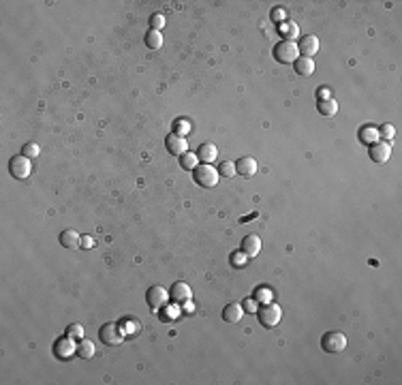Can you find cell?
I'll return each mask as SVG.
<instances>
[{
  "label": "cell",
  "mask_w": 402,
  "mask_h": 385,
  "mask_svg": "<svg viewBox=\"0 0 402 385\" xmlns=\"http://www.w3.org/2000/svg\"><path fill=\"white\" fill-rule=\"evenodd\" d=\"M370 159L374 163H387L389 159H392V143L389 141H376L370 146Z\"/></svg>",
  "instance_id": "9c48e42d"
},
{
  "label": "cell",
  "mask_w": 402,
  "mask_h": 385,
  "mask_svg": "<svg viewBox=\"0 0 402 385\" xmlns=\"http://www.w3.org/2000/svg\"><path fill=\"white\" fill-rule=\"evenodd\" d=\"M22 154H24V156H28V159H36V156L41 154V148L36 146L34 141H28V143H24V148H22Z\"/></svg>",
  "instance_id": "83f0119b"
},
{
  "label": "cell",
  "mask_w": 402,
  "mask_h": 385,
  "mask_svg": "<svg viewBox=\"0 0 402 385\" xmlns=\"http://www.w3.org/2000/svg\"><path fill=\"white\" fill-rule=\"evenodd\" d=\"M218 176H223V178H234V176H236V163L223 161L221 165H218Z\"/></svg>",
  "instance_id": "484cf974"
},
{
  "label": "cell",
  "mask_w": 402,
  "mask_h": 385,
  "mask_svg": "<svg viewBox=\"0 0 402 385\" xmlns=\"http://www.w3.org/2000/svg\"><path fill=\"white\" fill-rule=\"evenodd\" d=\"M67 334L71 336L73 340H81L83 338V326H81V323H73V326H69Z\"/></svg>",
  "instance_id": "f546056e"
},
{
  "label": "cell",
  "mask_w": 402,
  "mask_h": 385,
  "mask_svg": "<svg viewBox=\"0 0 402 385\" xmlns=\"http://www.w3.org/2000/svg\"><path fill=\"white\" fill-rule=\"evenodd\" d=\"M242 317H244V308H242V304H227L223 308V321L227 323H238Z\"/></svg>",
  "instance_id": "e0dca14e"
},
{
  "label": "cell",
  "mask_w": 402,
  "mask_h": 385,
  "mask_svg": "<svg viewBox=\"0 0 402 385\" xmlns=\"http://www.w3.org/2000/svg\"><path fill=\"white\" fill-rule=\"evenodd\" d=\"M143 43H145V47H150V50H161L163 47V34H161V30H148L145 32V37H143Z\"/></svg>",
  "instance_id": "ffe728a7"
},
{
  "label": "cell",
  "mask_w": 402,
  "mask_h": 385,
  "mask_svg": "<svg viewBox=\"0 0 402 385\" xmlns=\"http://www.w3.org/2000/svg\"><path fill=\"white\" fill-rule=\"evenodd\" d=\"M242 308H244V312H250V315H252V312H257V300H255V297H248L246 300V302L244 304H242Z\"/></svg>",
  "instance_id": "836d02e7"
},
{
  "label": "cell",
  "mask_w": 402,
  "mask_h": 385,
  "mask_svg": "<svg viewBox=\"0 0 402 385\" xmlns=\"http://www.w3.org/2000/svg\"><path fill=\"white\" fill-rule=\"evenodd\" d=\"M229 261H231V266H234V268H244L246 263H248V257L242 250H238V252H231Z\"/></svg>",
  "instance_id": "4316f807"
},
{
  "label": "cell",
  "mask_w": 402,
  "mask_h": 385,
  "mask_svg": "<svg viewBox=\"0 0 402 385\" xmlns=\"http://www.w3.org/2000/svg\"><path fill=\"white\" fill-rule=\"evenodd\" d=\"M54 353H56L58 359H69L71 355L77 353V345L73 343V338H71L69 334L67 336H60V338L56 340V345H54Z\"/></svg>",
  "instance_id": "ba28073f"
},
{
  "label": "cell",
  "mask_w": 402,
  "mask_h": 385,
  "mask_svg": "<svg viewBox=\"0 0 402 385\" xmlns=\"http://www.w3.org/2000/svg\"><path fill=\"white\" fill-rule=\"evenodd\" d=\"M163 312H165V315H161V319H163V321H172V319H176V317L180 315V310H178L176 306H169V308H165V306H163Z\"/></svg>",
  "instance_id": "d6a6232c"
},
{
  "label": "cell",
  "mask_w": 402,
  "mask_h": 385,
  "mask_svg": "<svg viewBox=\"0 0 402 385\" xmlns=\"http://www.w3.org/2000/svg\"><path fill=\"white\" fill-rule=\"evenodd\" d=\"M376 131H379V139H385V141H392L394 135H396L394 124H383L381 129H376Z\"/></svg>",
  "instance_id": "f1b7e54d"
},
{
  "label": "cell",
  "mask_w": 402,
  "mask_h": 385,
  "mask_svg": "<svg viewBox=\"0 0 402 385\" xmlns=\"http://www.w3.org/2000/svg\"><path fill=\"white\" fill-rule=\"evenodd\" d=\"M9 172H11V176L17 178V180H26L30 176V172H32V163H30L28 156H24V154L13 156V159L9 161Z\"/></svg>",
  "instance_id": "8992f818"
},
{
  "label": "cell",
  "mask_w": 402,
  "mask_h": 385,
  "mask_svg": "<svg viewBox=\"0 0 402 385\" xmlns=\"http://www.w3.org/2000/svg\"><path fill=\"white\" fill-rule=\"evenodd\" d=\"M359 141L366 143V146H372V143L379 141V131H376L374 126H362L359 129Z\"/></svg>",
  "instance_id": "44dd1931"
},
{
  "label": "cell",
  "mask_w": 402,
  "mask_h": 385,
  "mask_svg": "<svg viewBox=\"0 0 402 385\" xmlns=\"http://www.w3.org/2000/svg\"><path fill=\"white\" fill-rule=\"evenodd\" d=\"M165 146H167V150L172 152L174 156H182V154H186V152H188V141H186L184 137L176 135V133L167 135V139H165Z\"/></svg>",
  "instance_id": "7c38bea8"
},
{
  "label": "cell",
  "mask_w": 402,
  "mask_h": 385,
  "mask_svg": "<svg viewBox=\"0 0 402 385\" xmlns=\"http://www.w3.org/2000/svg\"><path fill=\"white\" fill-rule=\"evenodd\" d=\"M182 308H184V312H188V315H191V312H195V304H193V300H186V302L182 304Z\"/></svg>",
  "instance_id": "74e56055"
},
{
  "label": "cell",
  "mask_w": 402,
  "mask_h": 385,
  "mask_svg": "<svg viewBox=\"0 0 402 385\" xmlns=\"http://www.w3.org/2000/svg\"><path fill=\"white\" fill-rule=\"evenodd\" d=\"M191 120H186V118H178L176 122H174V133L176 135H180V137H186L188 133H191Z\"/></svg>",
  "instance_id": "d4e9b609"
},
{
  "label": "cell",
  "mask_w": 402,
  "mask_h": 385,
  "mask_svg": "<svg viewBox=\"0 0 402 385\" xmlns=\"http://www.w3.org/2000/svg\"><path fill=\"white\" fill-rule=\"evenodd\" d=\"M298 50H300V56H304V58H312V56L319 54L321 43H319V39H316L314 34H306V37L300 41Z\"/></svg>",
  "instance_id": "8fae6325"
},
{
  "label": "cell",
  "mask_w": 402,
  "mask_h": 385,
  "mask_svg": "<svg viewBox=\"0 0 402 385\" xmlns=\"http://www.w3.org/2000/svg\"><path fill=\"white\" fill-rule=\"evenodd\" d=\"M79 246H81V248H86V250H88V248H92V246H94V238H92V236H81Z\"/></svg>",
  "instance_id": "e575fe53"
},
{
  "label": "cell",
  "mask_w": 402,
  "mask_h": 385,
  "mask_svg": "<svg viewBox=\"0 0 402 385\" xmlns=\"http://www.w3.org/2000/svg\"><path fill=\"white\" fill-rule=\"evenodd\" d=\"M321 349H323V351H327V353L345 351V349H347V336L343 332H336V330L325 332L321 336Z\"/></svg>",
  "instance_id": "277c9868"
},
{
  "label": "cell",
  "mask_w": 402,
  "mask_h": 385,
  "mask_svg": "<svg viewBox=\"0 0 402 385\" xmlns=\"http://www.w3.org/2000/svg\"><path fill=\"white\" fill-rule=\"evenodd\" d=\"M193 178H195V182H197L199 186H203V188H214L216 184H218V169H214L212 165H208V163H201V165H197L193 169Z\"/></svg>",
  "instance_id": "6da1fadb"
},
{
  "label": "cell",
  "mask_w": 402,
  "mask_h": 385,
  "mask_svg": "<svg viewBox=\"0 0 402 385\" xmlns=\"http://www.w3.org/2000/svg\"><path fill=\"white\" fill-rule=\"evenodd\" d=\"M99 338H101V343L105 347H118L120 343L124 340V332H122V328H120L118 323L109 321V323H105V326H101Z\"/></svg>",
  "instance_id": "5b68a950"
},
{
  "label": "cell",
  "mask_w": 402,
  "mask_h": 385,
  "mask_svg": "<svg viewBox=\"0 0 402 385\" xmlns=\"http://www.w3.org/2000/svg\"><path fill=\"white\" fill-rule=\"evenodd\" d=\"M242 252H244L248 259L250 257H257L259 252H261V238L255 236V233L246 236L244 240H242Z\"/></svg>",
  "instance_id": "4fadbf2b"
},
{
  "label": "cell",
  "mask_w": 402,
  "mask_h": 385,
  "mask_svg": "<svg viewBox=\"0 0 402 385\" xmlns=\"http://www.w3.org/2000/svg\"><path fill=\"white\" fill-rule=\"evenodd\" d=\"M145 302H148V306L154 308V310L163 308L169 302V291L165 287H161V285H152L148 289V293H145Z\"/></svg>",
  "instance_id": "52a82bcc"
},
{
  "label": "cell",
  "mask_w": 402,
  "mask_h": 385,
  "mask_svg": "<svg viewBox=\"0 0 402 385\" xmlns=\"http://www.w3.org/2000/svg\"><path fill=\"white\" fill-rule=\"evenodd\" d=\"M272 54L276 58V62H280V65H291V62H295V60L300 58L298 43H291V41H278L274 45Z\"/></svg>",
  "instance_id": "3957f363"
},
{
  "label": "cell",
  "mask_w": 402,
  "mask_h": 385,
  "mask_svg": "<svg viewBox=\"0 0 402 385\" xmlns=\"http://www.w3.org/2000/svg\"><path fill=\"white\" fill-rule=\"evenodd\" d=\"M257 317H259L261 326L270 330V328H276L278 323H280V319H283V310H280L278 304L267 302V304H263V306L257 308Z\"/></svg>",
  "instance_id": "7a4b0ae2"
},
{
  "label": "cell",
  "mask_w": 402,
  "mask_h": 385,
  "mask_svg": "<svg viewBox=\"0 0 402 385\" xmlns=\"http://www.w3.org/2000/svg\"><path fill=\"white\" fill-rule=\"evenodd\" d=\"M272 297H274V293H272V289H265V287H261L259 291H257V295H255V300H259V302H263V304H267V302H272Z\"/></svg>",
  "instance_id": "4dcf8cb0"
},
{
  "label": "cell",
  "mask_w": 402,
  "mask_h": 385,
  "mask_svg": "<svg viewBox=\"0 0 402 385\" xmlns=\"http://www.w3.org/2000/svg\"><path fill=\"white\" fill-rule=\"evenodd\" d=\"M278 30H280V37H283V41H291V43H295V39H300V26L295 22H283L278 26Z\"/></svg>",
  "instance_id": "9a60e30c"
},
{
  "label": "cell",
  "mask_w": 402,
  "mask_h": 385,
  "mask_svg": "<svg viewBox=\"0 0 402 385\" xmlns=\"http://www.w3.org/2000/svg\"><path fill=\"white\" fill-rule=\"evenodd\" d=\"M293 67H295V73H298V75H304V77H310V75L314 73V60H312V58H304V56H300L295 62H293Z\"/></svg>",
  "instance_id": "ac0fdd59"
},
{
  "label": "cell",
  "mask_w": 402,
  "mask_h": 385,
  "mask_svg": "<svg viewBox=\"0 0 402 385\" xmlns=\"http://www.w3.org/2000/svg\"><path fill=\"white\" fill-rule=\"evenodd\" d=\"M169 300L172 302H176V304H184L186 300H193V291H191V287L186 285V283H174L172 285V289H169Z\"/></svg>",
  "instance_id": "30bf717a"
},
{
  "label": "cell",
  "mask_w": 402,
  "mask_h": 385,
  "mask_svg": "<svg viewBox=\"0 0 402 385\" xmlns=\"http://www.w3.org/2000/svg\"><path fill=\"white\" fill-rule=\"evenodd\" d=\"M197 156H199V161L201 163H208V165H212L216 159H218V148L214 146V143H201L199 146V150H197Z\"/></svg>",
  "instance_id": "2e32d148"
},
{
  "label": "cell",
  "mask_w": 402,
  "mask_h": 385,
  "mask_svg": "<svg viewBox=\"0 0 402 385\" xmlns=\"http://www.w3.org/2000/svg\"><path fill=\"white\" fill-rule=\"evenodd\" d=\"M79 233L77 231H73V229H67V231H62L60 233V244H62L65 248H69V250H75V248H79Z\"/></svg>",
  "instance_id": "d6986e66"
},
{
  "label": "cell",
  "mask_w": 402,
  "mask_h": 385,
  "mask_svg": "<svg viewBox=\"0 0 402 385\" xmlns=\"http://www.w3.org/2000/svg\"><path fill=\"white\" fill-rule=\"evenodd\" d=\"M197 165H199V156H197V154L186 152V154H182V156H180V167H182V169L193 172Z\"/></svg>",
  "instance_id": "603a6c76"
},
{
  "label": "cell",
  "mask_w": 402,
  "mask_h": 385,
  "mask_svg": "<svg viewBox=\"0 0 402 385\" xmlns=\"http://www.w3.org/2000/svg\"><path fill=\"white\" fill-rule=\"evenodd\" d=\"M316 99H319V101L332 99V90L330 88H319V90H316Z\"/></svg>",
  "instance_id": "d590c367"
},
{
  "label": "cell",
  "mask_w": 402,
  "mask_h": 385,
  "mask_svg": "<svg viewBox=\"0 0 402 385\" xmlns=\"http://www.w3.org/2000/svg\"><path fill=\"white\" fill-rule=\"evenodd\" d=\"M94 353H96V347H94L92 340L81 338V340L77 343V355H79L81 359H90V357H94Z\"/></svg>",
  "instance_id": "7402d4cb"
},
{
  "label": "cell",
  "mask_w": 402,
  "mask_h": 385,
  "mask_svg": "<svg viewBox=\"0 0 402 385\" xmlns=\"http://www.w3.org/2000/svg\"><path fill=\"white\" fill-rule=\"evenodd\" d=\"M236 174L242 176V178H252L257 174V161L252 159V156H244V159H240L236 163Z\"/></svg>",
  "instance_id": "5bb4252c"
},
{
  "label": "cell",
  "mask_w": 402,
  "mask_h": 385,
  "mask_svg": "<svg viewBox=\"0 0 402 385\" xmlns=\"http://www.w3.org/2000/svg\"><path fill=\"white\" fill-rule=\"evenodd\" d=\"M272 19L278 22V24H283V22L287 19V17H285V11H283V9H274V11H272Z\"/></svg>",
  "instance_id": "8d00e7d4"
},
{
  "label": "cell",
  "mask_w": 402,
  "mask_h": 385,
  "mask_svg": "<svg viewBox=\"0 0 402 385\" xmlns=\"http://www.w3.org/2000/svg\"><path fill=\"white\" fill-rule=\"evenodd\" d=\"M316 110H319V114L321 116H336L338 114V103L334 101V99H327V101H319V107H316Z\"/></svg>",
  "instance_id": "cb8c5ba5"
},
{
  "label": "cell",
  "mask_w": 402,
  "mask_h": 385,
  "mask_svg": "<svg viewBox=\"0 0 402 385\" xmlns=\"http://www.w3.org/2000/svg\"><path fill=\"white\" fill-rule=\"evenodd\" d=\"M165 26V15L163 13H154L150 15V28L152 30H161Z\"/></svg>",
  "instance_id": "1f68e13d"
}]
</instances>
